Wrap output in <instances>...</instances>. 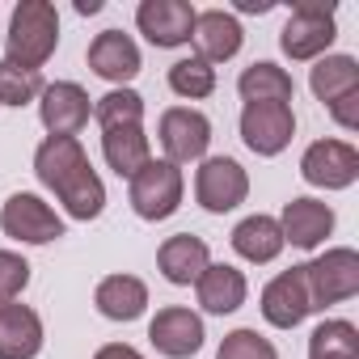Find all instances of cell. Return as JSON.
<instances>
[{"label":"cell","instance_id":"1","mask_svg":"<svg viewBox=\"0 0 359 359\" xmlns=\"http://www.w3.org/2000/svg\"><path fill=\"white\" fill-rule=\"evenodd\" d=\"M34 173L39 182L64 203L72 220H97L106 208V187L89 165V152L72 135H47L34 152Z\"/></svg>","mask_w":359,"mask_h":359},{"label":"cell","instance_id":"2","mask_svg":"<svg viewBox=\"0 0 359 359\" xmlns=\"http://www.w3.org/2000/svg\"><path fill=\"white\" fill-rule=\"evenodd\" d=\"M60 47V13L51 0H22L9 18V39H5V64L39 72Z\"/></svg>","mask_w":359,"mask_h":359},{"label":"cell","instance_id":"3","mask_svg":"<svg viewBox=\"0 0 359 359\" xmlns=\"http://www.w3.org/2000/svg\"><path fill=\"white\" fill-rule=\"evenodd\" d=\"M304 287H309L313 313L351 300L359 292V254L346 250V245H338V250H325L321 258L304 262Z\"/></svg>","mask_w":359,"mask_h":359},{"label":"cell","instance_id":"4","mask_svg":"<svg viewBox=\"0 0 359 359\" xmlns=\"http://www.w3.org/2000/svg\"><path fill=\"white\" fill-rule=\"evenodd\" d=\"M182 169L169 161H148L135 177H131V208L140 220H169L177 208H182Z\"/></svg>","mask_w":359,"mask_h":359},{"label":"cell","instance_id":"5","mask_svg":"<svg viewBox=\"0 0 359 359\" xmlns=\"http://www.w3.org/2000/svg\"><path fill=\"white\" fill-rule=\"evenodd\" d=\"M338 39L334 30V5H321V0H300L292 9L283 34H279V47L287 60H317L330 43Z\"/></svg>","mask_w":359,"mask_h":359},{"label":"cell","instance_id":"6","mask_svg":"<svg viewBox=\"0 0 359 359\" xmlns=\"http://www.w3.org/2000/svg\"><path fill=\"white\" fill-rule=\"evenodd\" d=\"M250 195V173L233 161V156H208L195 173V199L212 212L224 216L233 208H241Z\"/></svg>","mask_w":359,"mask_h":359},{"label":"cell","instance_id":"7","mask_svg":"<svg viewBox=\"0 0 359 359\" xmlns=\"http://www.w3.org/2000/svg\"><path fill=\"white\" fill-rule=\"evenodd\" d=\"M296 135V114L292 106L279 102H245L241 110V140L258 156H279Z\"/></svg>","mask_w":359,"mask_h":359},{"label":"cell","instance_id":"8","mask_svg":"<svg viewBox=\"0 0 359 359\" xmlns=\"http://www.w3.org/2000/svg\"><path fill=\"white\" fill-rule=\"evenodd\" d=\"M300 173L309 187L321 191H346L355 177H359V152L346 140H317L304 148L300 156Z\"/></svg>","mask_w":359,"mask_h":359},{"label":"cell","instance_id":"9","mask_svg":"<svg viewBox=\"0 0 359 359\" xmlns=\"http://www.w3.org/2000/svg\"><path fill=\"white\" fill-rule=\"evenodd\" d=\"M161 148L169 165H187V161H203L208 144H212V123L208 114L191 110V106H173L161 114Z\"/></svg>","mask_w":359,"mask_h":359},{"label":"cell","instance_id":"10","mask_svg":"<svg viewBox=\"0 0 359 359\" xmlns=\"http://www.w3.org/2000/svg\"><path fill=\"white\" fill-rule=\"evenodd\" d=\"M195 5L187 0H140L135 26L152 47H182L195 34Z\"/></svg>","mask_w":359,"mask_h":359},{"label":"cell","instance_id":"11","mask_svg":"<svg viewBox=\"0 0 359 359\" xmlns=\"http://www.w3.org/2000/svg\"><path fill=\"white\" fill-rule=\"evenodd\" d=\"M0 229H5V237L26 241V245H47V241L64 237V220L39 195H13L0 208Z\"/></svg>","mask_w":359,"mask_h":359},{"label":"cell","instance_id":"12","mask_svg":"<svg viewBox=\"0 0 359 359\" xmlns=\"http://www.w3.org/2000/svg\"><path fill=\"white\" fill-rule=\"evenodd\" d=\"M203 338H208V334H203V317L191 313V309H177V304L161 309V313L148 321V342H152L165 359H191V355H199Z\"/></svg>","mask_w":359,"mask_h":359},{"label":"cell","instance_id":"13","mask_svg":"<svg viewBox=\"0 0 359 359\" xmlns=\"http://www.w3.org/2000/svg\"><path fill=\"white\" fill-rule=\"evenodd\" d=\"M309 313H313V304H309V287H304V266H292L262 287V317L275 330H296Z\"/></svg>","mask_w":359,"mask_h":359},{"label":"cell","instance_id":"14","mask_svg":"<svg viewBox=\"0 0 359 359\" xmlns=\"http://www.w3.org/2000/svg\"><path fill=\"white\" fill-rule=\"evenodd\" d=\"M39 118L51 135H72L89 123V93L76 85V81H55L43 89L39 97Z\"/></svg>","mask_w":359,"mask_h":359},{"label":"cell","instance_id":"15","mask_svg":"<svg viewBox=\"0 0 359 359\" xmlns=\"http://www.w3.org/2000/svg\"><path fill=\"white\" fill-rule=\"evenodd\" d=\"M191 43H195V51H199L203 64H224V60H233V55L241 51L245 30H241V22H237L233 13H224V9H208V13L195 18V34H191Z\"/></svg>","mask_w":359,"mask_h":359},{"label":"cell","instance_id":"16","mask_svg":"<svg viewBox=\"0 0 359 359\" xmlns=\"http://www.w3.org/2000/svg\"><path fill=\"white\" fill-rule=\"evenodd\" d=\"M43 351V317L30 304H0V359H34Z\"/></svg>","mask_w":359,"mask_h":359},{"label":"cell","instance_id":"17","mask_svg":"<svg viewBox=\"0 0 359 359\" xmlns=\"http://www.w3.org/2000/svg\"><path fill=\"white\" fill-rule=\"evenodd\" d=\"M279 233H283V241H292L296 250H317V245L334 233V212H330V203H321V199H292V203L283 208Z\"/></svg>","mask_w":359,"mask_h":359},{"label":"cell","instance_id":"18","mask_svg":"<svg viewBox=\"0 0 359 359\" xmlns=\"http://www.w3.org/2000/svg\"><path fill=\"white\" fill-rule=\"evenodd\" d=\"M208 262H212L208 241L195 237V233H177V237H169V241L156 250L161 275H165L169 283H177V287H191V283L208 271Z\"/></svg>","mask_w":359,"mask_h":359},{"label":"cell","instance_id":"19","mask_svg":"<svg viewBox=\"0 0 359 359\" xmlns=\"http://www.w3.org/2000/svg\"><path fill=\"white\" fill-rule=\"evenodd\" d=\"M89 68H93L102 81L127 85V81L140 72V47H135L131 34H123V30H102V34L89 43Z\"/></svg>","mask_w":359,"mask_h":359},{"label":"cell","instance_id":"20","mask_svg":"<svg viewBox=\"0 0 359 359\" xmlns=\"http://www.w3.org/2000/svg\"><path fill=\"white\" fill-rule=\"evenodd\" d=\"M195 292H199V304H203L208 313L224 317V313H237V309L245 304L250 283H245V275H241L237 266H229V262H208V271L195 279Z\"/></svg>","mask_w":359,"mask_h":359},{"label":"cell","instance_id":"21","mask_svg":"<svg viewBox=\"0 0 359 359\" xmlns=\"http://www.w3.org/2000/svg\"><path fill=\"white\" fill-rule=\"evenodd\" d=\"M93 304L110 321H135L148 309V287L135 275H106L93 292Z\"/></svg>","mask_w":359,"mask_h":359},{"label":"cell","instance_id":"22","mask_svg":"<svg viewBox=\"0 0 359 359\" xmlns=\"http://www.w3.org/2000/svg\"><path fill=\"white\" fill-rule=\"evenodd\" d=\"M283 233H279V220L275 216H245L237 229H233V250L245 258V262H275L283 254Z\"/></svg>","mask_w":359,"mask_h":359},{"label":"cell","instance_id":"23","mask_svg":"<svg viewBox=\"0 0 359 359\" xmlns=\"http://www.w3.org/2000/svg\"><path fill=\"white\" fill-rule=\"evenodd\" d=\"M102 152H106V165H110L118 177H127V182L152 161V148H148L144 127H114V131H102Z\"/></svg>","mask_w":359,"mask_h":359},{"label":"cell","instance_id":"24","mask_svg":"<svg viewBox=\"0 0 359 359\" xmlns=\"http://www.w3.org/2000/svg\"><path fill=\"white\" fill-rule=\"evenodd\" d=\"M309 89H313L317 102L334 106L338 97H346V93L359 89V64L351 55H325V60H317V68L309 76Z\"/></svg>","mask_w":359,"mask_h":359},{"label":"cell","instance_id":"25","mask_svg":"<svg viewBox=\"0 0 359 359\" xmlns=\"http://www.w3.org/2000/svg\"><path fill=\"white\" fill-rule=\"evenodd\" d=\"M237 89H241V97H245V102H279V106H287V102L296 97L292 76H287L279 64H271V60L250 64V68L241 72Z\"/></svg>","mask_w":359,"mask_h":359},{"label":"cell","instance_id":"26","mask_svg":"<svg viewBox=\"0 0 359 359\" xmlns=\"http://www.w3.org/2000/svg\"><path fill=\"white\" fill-rule=\"evenodd\" d=\"M93 118L102 123V131L114 127H144V97L135 89H110L106 97H97Z\"/></svg>","mask_w":359,"mask_h":359},{"label":"cell","instance_id":"27","mask_svg":"<svg viewBox=\"0 0 359 359\" xmlns=\"http://www.w3.org/2000/svg\"><path fill=\"white\" fill-rule=\"evenodd\" d=\"M169 89H173L177 97H191V102L212 97V93H216V68H212V64H203L199 55L177 60V64L169 68Z\"/></svg>","mask_w":359,"mask_h":359},{"label":"cell","instance_id":"28","mask_svg":"<svg viewBox=\"0 0 359 359\" xmlns=\"http://www.w3.org/2000/svg\"><path fill=\"white\" fill-rule=\"evenodd\" d=\"M309 355H359V330L351 321H321L309 334Z\"/></svg>","mask_w":359,"mask_h":359},{"label":"cell","instance_id":"29","mask_svg":"<svg viewBox=\"0 0 359 359\" xmlns=\"http://www.w3.org/2000/svg\"><path fill=\"white\" fill-rule=\"evenodd\" d=\"M43 72H26L13 64H0V106H26L34 97H43Z\"/></svg>","mask_w":359,"mask_h":359},{"label":"cell","instance_id":"30","mask_svg":"<svg viewBox=\"0 0 359 359\" xmlns=\"http://www.w3.org/2000/svg\"><path fill=\"white\" fill-rule=\"evenodd\" d=\"M216 359H279V355L258 330H233V334H224Z\"/></svg>","mask_w":359,"mask_h":359},{"label":"cell","instance_id":"31","mask_svg":"<svg viewBox=\"0 0 359 359\" xmlns=\"http://www.w3.org/2000/svg\"><path fill=\"white\" fill-rule=\"evenodd\" d=\"M30 283V262L13 250H0V304H9L26 292Z\"/></svg>","mask_w":359,"mask_h":359},{"label":"cell","instance_id":"32","mask_svg":"<svg viewBox=\"0 0 359 359\" xmlns=\"http://www.w3.org/2000/svg\"><path fill=\"white\" fill-rule=\"evenodd\" d=\"M330 114H334V123H338V127L359 131V89H355V93H346V97H338V102L330 106Z\"/></svg>","mask_w":359,"mask_h":359},{"label":"cell","instance_id":"33","mask_svg":"<svg viewBox=\"0 0 359 359\" xmlns=\"http://www.w3.org/2000/svg\"><path fill=\"white\" fill-rule=\"evenodd\" d=\"M93 359H144V355L135 346H127V342H106V346H97Z\"/></svg>","mask_w":359,"mask_h":359},{"label":"cell","instance_id":"34","mask_svg":"<svg viewBox=\"0 0 359 359\" xmlns=\"http://www.w3.org/2000/svg\"><path fill=\"white\" fill-rule=\"evenodd\" d=\"M237 9L241 13H271L275 5H271V0H237Z\"/></svg>","mask_w":359,"mask_h":359},{"label":"cell","instance_id":"35","mask_svg":"<svg viewBox=\"0 0 359 359\" xmlns=\"http://www.w3.org/2000/svg\"><path fill=\"white\" fill-rule=\"evenodd\" d=\"M102 0H76V13H97Z\"/></svg>","mask_w":359,"mask_h":359},{"label":"cell","instance_id":"36","mask_svg":"<svg viewBox=\"0 0 359 359\" xmlns=\"http://www.w3.org/2000/svg\"><path fill=\"white\" fill-rule=\"evenodd\" d=\"M309 359H359V355H309Z\"/></svg>","mask_w":359,"mask_h":359}]
</instances>
